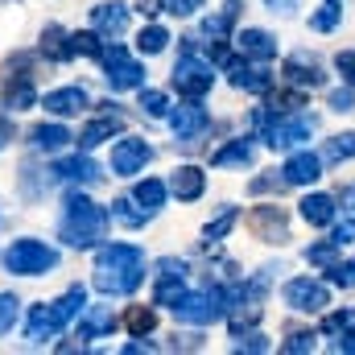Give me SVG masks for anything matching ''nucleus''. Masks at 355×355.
<instances>
[{"label": "nucleus", "mask_w": 355, "mask_h": 355, "mask_svg": "<svg viewBox=\"0 0 355 355\" xmlns=\"http://www.w3.org/2000/svg\"><path fill=\"white\" fill-rule=\"evenodd\" d=\"M145 281V252L132 244H107L95 252V289L107 297L132 293Z\"/></svg>", "instance_id": "nucleus-1"}, {"label": "nucleus", "mask_w": 355, "mask_h": 355, "mask_svg": "<svg viewBox=\"0 0 355 355\" xmlns=\"http://www.w3.org/2000/svg\"><path fill=\"white\" fill-rule=\"evenodd\" d=\"M103 232H107V211L95 207L87 194H71L58 236H62L71 248H91L95 240H103Z\"/></svg>", "instance_id": "nucleus-2"}, {"label": "nucleus", "mask_w": 355, "mask_h": 355, "mask_svg": "<svg viewBox=\"0 0 355 355\" xmlns=\"http://www.w3.org/2000/svg\"><path fill=\"white\" fill-rule=\"evenodd\" d=\"M83 306H87V289L83 285H71L58 302H50V306H37L33 314H29V327H25V339L29 343H46L50 335H58L75 314H83Z\"/></svg>", "instance_id": "nucleus-3"}, {"label": "nucleus", "mask_w": 355, "mask_h": 355, "mask_svg": "<svg viewBox=\"0 0 355 355\" xmlns=\"http://www.w3.org/2000/svg\"><path fill=\"white\" fill-rule=\"evenodd\" d=\"M54 265H58V252L42 240H12L4 248V268L17 277H37V272H50Z\"/></svg>", "instance_id": "nucleus-4"}, {"label": "nucleus", "mask_w": 355, "mask_h": 355, "mask_svg": "<svg viewBox=\"0 0 355 355\" xmlns=\"http://www.w3.org/2000/svg\"><path fill=\"white\" fill-rule=\"evenodd\" d=\"M178 322L190 327H211L215 318H223V293L219 289H202V293H182V302L174 306Z\"/></svg>", "instance_id": "nucleus-5"}, {"label": "nucleus", "mask_w": 355, "mask_h": 355, "mask_svg": "<svg viewBox=\"0 0 355 355\" xmlns=\"http://www.w3.org/2000/svg\"><path fill=\"white\" fill-rule=\"evenodd\" d=\"M257 124L265 128V141L272 149H293V145L310 141V132H314L310 116H289V120H272L268 124V112H257Z\"/></svg>", "instance_id": "nucleus-6"}, {"label": "nucleus", "mask_w": 355, "mask_h": 355, "mask_svg": "<svg viewBox=\"0 0 355 355\" xmlns=\"http://www.w3.org/2000/svg\"><path fill=\"white\" fill-rule=\"evenodd\" d=\"M99 62H103V79L112 83V91H128V87H141L145 71L137 58H128L124 46H112V50H99Z\"/></svg>", "instance_id": "nucleus-7"}, {"label": "nucleus", "mask_w": 355, "mask_h": 355, "mask_svg": "<svg viewBox=\"0 0 355 355\" xmlns=\"http://www.w3.org/2000/svg\"><path fill=\"white\" fill-rule=\"evenodd\" d=\"M327 302H331V293H327L322 281L293 277V281L285 285V306L297 310V314H318V310H327Z\"/></svg>", "instance_id": "nucleus-8"}, {"label": "nucleus", "mask_w": 355, "mask_h": 355, "mask_svg": "<svg viewBox=\"0 0 355 355\" xmlns=\"http://www.w3.org/2000/svg\"><path fill=\"white\" fill-rule=\"evenodd\" d=\"M211 83H215L211 62H202V58H194V54H186L174 67V87L182 91V95H190V99H202V95L211 91Z\"/></svg>", "instance_id": "nucleus-9"}, {"label": "nucleus", "mask_w": 355, "mask_h": 355, "mask_svg": "<svg viewBox=\"0 0 355 355\" xmlns=\"http://www.w3.org/2000/svg\"><path fill=\"white\" fill-rule=\"evenodd\" d=\"M149 157H153V149H149L141 137H124V141H116V149H112V174L116 178L141 174Z\"/></svg>", "instance_id": "nucleus-10"}, {"label": "nucleus", "mask_w": 355, "mask_h": 355, "mask_svg": "<svg viewBox=\"0 0 355 355\" xmlns=\"http://www.w3.org/2000/svg\"><path fill=\"white\" fill-rule=\"evenodd\" d=\"M248 227H252L257 240H265V244H285V240H289V219H285L281 207H257V211L248 215Z\"/></svg>", "instance_id": "nucleus-11"}, {"label": "nucleus", "mask_w": 355, "mask_h": 355, "mask_svg": "<svg viewBox=\"0 0 355 355\" xmlns=\"http://www.w3.org/2000/svg\"><path fill=\"white\" fill-rule=\"evenodd\" d=\"M281 75H285V79H289V83H293V87H322V79H327V75H322V62H318V58H314V54H306V50H297V54H289V58H285V71H281Z\"/></svg>", "instance_id": "nucleus-12"}, {"label": "nucleus", "mask_w": 355, "mask_h": 355, "mask_svg": "<svg viewBox=\"0 0 355 355\" xmlns=\"http://www.w3.org/2000/svg\"><path fill=\"white\" fill-rule=\"evenodd\" d=\"M91 25L103 33V37H120L124 29H128V4H95L91 8Z\"/></svg>", "instance_id": "nucleus-13"}, {"label": "nucleus", "mask_w": 355, "mask_h": 355, "mask_svg": "<svg viewBox=\"0 0 355 355\" xmlns=\"http://www.w3.org/2000/svg\"><path fill=\"white\" fill-rule=\"evenodd\" d=\"M170 128H174L178 141H190V137H198L202 128H207V107H198V103H182L170 112Z\"/></svg>", "instance_id": "nucleus-14"}, {"label": "nucleus", "mask_w": 355, "mask_h": 355, "mask_svg": "<svg viewBox=\"0 0 355 355\" xmlns=\"http://www.w3.org/2000/svg\"><path fill=\"white\" fill-rule=\"evenodd\" d=\"M112 327H116V314H112V306H83V318H79V331H75V339H79V343H87V339L107 335Z\"/></svg>", "instance_id": "nucleus-15"}, {"label": "nucleus", "mask_w": 355, "mask_h": 355, "mask_svg": "<svg viewBox=\"0 0 355 355\" xmlns=\"http://www.w3.org/2000/svg\"><path fill=\"white\" fill-rule=\"evenodd\" d=\"M227 79H232V87L252 91V95H265V91L272 87V75H268V71H252V67L240 62V58L227 62Z\"/></svg>", "instance_id": "nucleus-16"}, {"label": "nucleus", "mask_w": 355, "mask_h": 355, "mask_svg": "<svg viewBox=\"0 0 355 355\" xmlns=\"http://www.w3.org/2000/svg\"><path fill=\"white\" fill-rule=\"evenodd\" d=\"M281 174H285L289 186H310V182L322 178V157H314V153H293Z\"/></svg>", "instance_id": "nucleus-17"}, {"label": "nucleus", "mask_w": 355, "mask_h": 355, "mask_svg": "<svg viewBox=\"0 0 355 355\" xmlns=\"http://www.w3.org/2000/svg\"><path fill=\"white\" fill-rule=\"evenodd\" d=\"M170 190H174L182 202H194V198H202V190H207V174H202L198 166H178L174 178H170Z\"/></svg>", "instance_id": "nucleus-18"}, {"label": "nucleus", "mask_w": 355, "mask_h": 355, "mask_svg": "<svg viewBox=\"0 0 355 355\" xmlns=\"http://www.w3.org/2000/svg\"><path fill=\"white\" fill-rule=\"evenodd\" d=\"M87 103L91 99L83 87H58V91L46 95V112H54V116H79Z\"/></svg>", "instance_id": "nucleus-19"}, {"label": "nucleus", "mask_w": 355, "mask_h": 355, "mask_svg": "<svg viewBox=\"0 0 355 355\" xmlns=\"http://www.w3.org/2000/svg\"><path fill=\"white\" fill-rule=\"evenodd\" d=\"M124 128V120H120V112H107V116H99V120H91L87 128L79 132V145L83 149H95V145H103V141H112L116 132Z\"/></svg>", "instance_id": "nucleus-20"}, {"label": "nucleus", "mask_w": 355, "mask_h": 355, "mask_svg": "<svg viewBox=\"0 0 355 355\" xmlns=\"http://www.w3.org/2000/svg\"><path fill=\"white\" fill-rule=\"evenodd\" d=\"M302 219L310 227H331L335 223V198L331 194H306L302 198Z\"/></svg>", "instance_id": "nucleus-21"}, {"label": "nucleus", "mask_w": 355, "mask_h": 355, "mask_svg": "<svg viewBox=\"0 0 355 355\" xmlns=\"http://www.w3.org/2000/svg\"><path fill=\"white\" fill-rule=\"evenodd\" d=\"M54 178H62V182H99V166L91 162V157H62L58 166H54Z\"/></svg>", "instance_id": "nucleus-22"}, {"label": "nucleus", "mask_w": 355, "mask_h": 355, "mask_svg": "<svg viewBox=\"0 0 355 355\" xmlns=\"http://www.w3.org/2000/svg\"><path fill=\"white\" fill-rule=\"evenodd\" d=\"M67 141H75L62 124H37L33 132H29V145L37 149V153H58V149H67Z\"/></svg>", "instance_id": "nucleus-23"}, {"label": "nucleus", "mask_w": 355, "mask_h": 355, "mask_svg": "<svg viewBox=\"0 0 355 355\" xmlns=\"http://www.w3.org/2000/svg\"><path fill=\"white\" fill-rule=\"evenodd\" d=\"M236 42H240V50H244V58H257V62H268V58L277 54V42L268 37L265 29H244Z\"/></svg>", "instance_id": "nucleus-24"}, {"label": "nucleus", "mask_w": 355, "mask_h": 355, "mask_svg": "<svg viewBox=\"0 0 355 355\" xmlns=\"http://www.w3.org/2000/svg\"><path fill=\"white\" fill-rule=\"evenodd\" d=\"M42 54L50 58V62H67L75 50H71V33L62 29V25H46V33H42Z\"/></svg>", "instance_id": "nucleus-25"}, {"label": "nucleus", "mask_w": 355, "mask_h": 355, "mask_svg": "<svg viewBox=\"0 0 355 355\" xmlns=\"http://www.w3.org/2000/svg\"><path fill=\"white\" fill-rule=\"evenodd\" d=\"M132 198H137V202H141L149 215H157V211H162V202H166V182H157V178H145V182H137Z\"/></svg>", "instance_id": "nucleus-26"}, {"label": "nucleus", "mask_w": 355, "mask_h": 355, "mask_svg": "<svg viewBox=\"0 0 355 355\" xmlns=\"http://www.w3.org/2000/svg\"><path fill=\"white\" fill-rule=\"evenodd\" d=\"M352 157H355V132H339V137H331L327 149H322V162H331V166L352 162Z\"/></svg>", "instance_id": "nucleus-27"}, {"label": "nucleus", "mask_w": 355, "mask_h": 355, "mask_svg": "<svg viewBox=\"0 0 355 355\" xmlns=\"http://www.w3.org/2000/svg\"><path fill=\"white\" fill-rule=\"evenodd\" d=\"M248 162H252V145L248 141H232V145H223L211 157V166H248Z\"/></svg>", "instance_id": "nucleus-28"}, {"label": "nucleus", "mask_w": 355, "mask_h": 355, "mask_svg": "<svg viewBox=\"0 0 355 355\" xmlns=\"http://www.w3.org/2000/svg\"><path fill=\"white\" fill-rule=\"evenodd\" d=\"M112 219H120L124 227H141V223L149 219V211L137 207V198H116V202H112Z\"/></svg>", "instance_id": "nucleus-29"}, {"label": "nucleus", "mask_w": 355, "mask_h": 355, "mask_svg": "<svg viewBox=\"0 0 355 355\" xmlns=\"http://www.w3.org/2000/svg\"><path fill=\"white\" fill-rule=\"evenodd\" d=\"M124 322H128V331H132V335H137V339H145V335H149V331H153V327H157V314H153V310H149V306H132V310H128V318H124Z\"/></svg>", "instance_id": "nucleus-30"}, {"label": "nucleus", "mask_w": 355, "mask_h": 355, "mask_svg": "<svg viewBox=\"0 0 355 355\" xmlns=\"http://www.w3.org/2000/svg\"><path fill=\"white\" fill-rule=\"evenodd\" d=\"M182 293H186L182 277H157V293H153V302H157V306H178Z\"/></svg>", "instance_id": "nucleus-31"}, {"label": "nucleus", "mask_w": 355, "mask_h": 355, "mask_svg": "<svg viewBox=\"0 0 355 355\" xmlns=\"http://www.w3.org/2000/svg\"><path fill=\"white\" fill-rule=\"evenodd\" d=\"M166 42H170V33H166L162 25H149V29H141V33H137L141 54H162V50H166Z\"/></svg>", "instance_id": "nucleus-32"}, {"label": "nucleus", "mask_w": 355, "mask_h": 355, "mask_svg": "<svg viewBox=\"0 0 355 355\" xmlns=\"http://www.w3.org/2000/svg\"><path fill=\"white\" fill-rule=\"evenodd\" d=\"M339 17H343V8H339V0H327L314 17H310V29H318V33H331L335 25H339Z\"/></svg>", "instance_id": "nucleus-33"}, {"label": "nucleus", "mask_w": 355, "mask_h": 355, "mask_svg": "<svg viewBox=\"0 0 355 355\" xmlns=\"http://www.w3.org/2000/svg\"><path fill=\"white\" fill-rule=\"evenodd\" d=\"M46 186H50V178L42 174L37 166H25V170H21V194H25L29 202H33V198H42V190H46Z\"/></svg>", "instance_id": "nucleus-34"}, {"label": "nucleus", "mask_w": 355, "mask_h": 355, "mask_svg": "<svg viewBox=\"0 0 355 355\" xmlns=\"http://www.w3.org/2000/svg\"><path fill=\"white\" fill-rule=\"evenodd\" d=\"M236 219H240V215H236V211L227 207V211H223V215H219L215 223H207V244H219V240H223V236H227V232L236 227Z\"/></svg>", "instance_id": "nucleus-35"}, {"label": "nucleus", "mask_w": 355, "mask_h": 355, "mask_svg": "<svg viewBox=\"0 0 355 355\" xmlns=\"http://www.w3.org/2000/svg\"><path fill=\"white\" fill-rule=\"evenodd\" d=\"M17 314H21V302H17L12 293H0V335H8V331H12Z\"/></svg>", "instance_id": "nucleus-36"}, {"label": "nucleus", "mask_w": 355, "mask_h": 355, "mask_svg": "<svg viewBox=\"0 0 355 355\" xmlns=\"http://www.w3.org/2000/svg\"><path fill=\"white\" fill-rule=\"evenodd\" d=\"M335 252H339V244H335V240H327V244H314V248H306V261H310V265L331 268V265H335Z\"/></svg>", "instance_id": "nucleus-37"}, {"label": "nucleus", "mask_w": 355, "mask_h": 355, "mask_svg": "<svg viewBox=\"0 0 355 355\" xmlns=\"http://www.w3.org/2000/svg\"><path fill=\"white\" fill-rule=\"evenodd\" d=\"M71 50H75V54H87V58H99L103 46H99L95 33H71Z\"/></svg>", "instance_id": "nucleus-38"}, {"label": "nucleus", "mask_w": 355, "mask_h": 355, "mask_svg": "<svg viewBox=\"0 0 355 355\" xmlns=\"http://www.w3.org/2000/svg\"><path fill=\"white\" fill-rule=\"evenodd\" d=\"M236 352H268V343H265V335L261 331H236Z\"/></svg>", "instance_id": "nucleus-39"}, {"label": "nucleus", "mask_w": 355, "mask_h": 355, "mask_svg": "<svg viewBox=\"0 0 355 355\" xmlns=\"http://www.w3.org/2000/svg\"><path fill=\"white\" fill-rule=\"evenodd\" d=\"M289 355H302V352H314V331H293L289 343H285Z\"/></svg>", "instance_id": "nucleus-40"}, {"label": "nucleus", "mask_w": 355, "mask_h": 355, "mask_svg": "<svg viewBox=\"0 0 355 355\" xmlns=\"http://www.w3.org/2000/svg\"><path fill=\"white\" fill-rule=\"evenodd\" d=\"M285 186H289L285 178H272V174H265V178H252V182H248V190H252V194H268V190H277V194H281Z\"/></svg>", "instance_id": "nucleus-41"}, {"label": "nucleus", "mask_w": 355, "mask_h": 355, "mask_svg": "<svg viewBox=\"0 0 355 355\" xmlns=\"http://www.w3.org/2000/svg\"><path fill=\"white\" fill-rule=\"evenodd\" d=\"M141 107L149 116H166V95L162 91H141Z\"/></svg>", "instance_id": "nucleus-42"}, {"label": "nucleus", "mask_w": 355, "mask_h": 355, "mask_svg": "<svg viewBox=\"0 0 355 355\" xmlns=\"http://www.w3.org/2000/svg\"><path fill=\"white\" fill-rule=\"evenodd\" d=\"M327 103H331V112H352V107H355V91L352 87L331 91V99H327Z\"/></svg>", "instance_id": "nucleus-43"}, {"label": "nucleus", "mask_w": 355, "mask_h": 355, "mask_svg": "<svg viewBox=\"0 0 355 355\" xmlns=\"http://www.w3.org/2000/svg\"><path fill=\"white\" fill-rule=\"evenodd\" d=\"M331 285L352 289V285H355V265H331Z\"/></svg>", "instance_id": "nucleus-44"}, {"label": "nucleus", "mask_w": 355, "mask_h": 355, "mask_svg": "<svg viewBox=\"0 0 355 355\" xmlns=\"http://www.w3.org/2000/svg\"><path fill=\"white\" fill-rule=\"evenodd\" d=\"M335 67H339V75L347 79V87H355V50H343V54L335 58Z\"/></svg>", "instance_id": "nucleus-45"}, {"label": "nucleus", "mask_w": 355, "mask_h": 355, "mask_svg": "<svg viewBox=\"0 0 355 355\" xmlns=\"http://www.w3.org/2000/svg\"><path fill=\"white\" fill-rule=\"evenodd\" d=\"M157 277H186V265L178 257H162L157 261Z\"/></svg>", "instance_id": "nucleus-46"}, {"label": "nucleus", "mask_w": 355, "mask_h": 355, "mask_svg": "<svg viewBox=\"0 0 355 355\" xmlns=\"http://www.w3.org/2000/svg\"><path fill=\"white\" fill-rule=\"evenodd\" d=\"M268 107H272V112H293V107H302V91H293V95H272Z\"/></svg>", "instance_id": "nucleus-47"}, {"label": "nucleus", "mask_w": 355, "mask_h": 355, "mask_svg": "<svg viewBox=\"0 0 355 355\" xmlns=\"http://www.w3.org/2000/svg\"><path fill=\"white\" fill-rule=\"evenodd\" d=\"M166 8H170L174 17H190V12L202 8V0H166Z\"/></svg>", "instance_id": "nucleus-48"}, {"label": "nucleus", "mask_w": 355, "mask_h": 355, "mask_svg": "<svg viewBox=\"0 0 355 355\" xmlns=\"http://www.w3.org/2000/svg\"><path fill=\"white\" fill-rule=\"evenodd\" d=\"M331 240H335L339 248H343V244H352V240H355V219H343V223L335 227V236H331Z\"/></svg>", "instance_id": "nucleus-49"}, {"label": "nucleus", "mask_w": 355, "mask_h": 355, "mask_svg": "<svg viewBox=\"0 0 355 355\" xmlns=\"http://www.w3.org/2000/svg\"><path fill=\"white\" fill-rule=\"evenodd\" d=\"M335 352H355V331H339V339L331 343Z\"/></svg>", "instance_id": "nucleus-50"}, {"label": "nucleus", "mask_w": 355, "mask_h": 355, "mask_svg": "<svg viewBox=\"0 0 355 355\" xmlns=\"http://www.w3.org/2000/svg\"><path fill=\"white\" fill-rule=\"evenodd\" d=\"M265 4L272 8V12H285V17H289V12H293V8H297L302 0H265Z\"/></svg>", "instance_id": "nucleus-51"}, {"label": "nucleus", "mask_w": 355, "mask_h": 355, "mask_svg": "<svg viewBox=\"0 0 355 355\" xmlns=\"http://www.w3.org/2000/svg\"><path fill=\"white\" fill-rule=\"evenodd\" d=\"M343 322H347V314H327V322H322V327L335 335V331H343Z\"/></svg>", "instance_id": "nucleus-52"}, {"label": "nucleus", "mask_w": 355, "mask_h": 355, "mask_svg": "<svg viewBox=\"0 0 355 355\" xmlns=\"http://www.w3.org/2000/svg\"><path fill=\"white\" fill-rule=\"evenodd\" d=\"M8 141H12V120H8V116H0V149H4Z\"/></svg>", "instance_id": "nucleus-53"}, {"label": "nucleus", "mask_w": 355, "mask_h": 355, "mask_svg": "<svg viewBox=\"0 0 355 355\" xmlns=\"http://www.w3.org/2000/svg\"><path fill=\"white\" fill-rule=\"evenodd\" d=\"M137 8H141V12H145V17H153V12H157V8H162V0H137Z\"/></svg>", "instance_id": "nucleus-54"}, {"label": "nucleus", "mask_w": 355, "mask_h": 355, "mask_svg": "<svg viewBox=\"0 0 355 355\" xmlns=\"http://www.w3.org/2000/svg\"><path fill=\"white\" fill-rule=\"evenodd\" d=\"M343 202H355V186L352 190H343Z\"/></svg>", "instance_id": "nucleus-55"}, {"label": "nucleus", "mask_w": 355, "mask_h": 355, "mask_svg": "<svg viewBox=\"0 0 355 355\" xmlns=\"http://www.w3.org/2000/svg\"><path fill=\"white\" fill-rule=\"evenodd\" d=\"M4 219H8V215H4V211H0V227H4Z\"/></svg>", "instance_id": "nucleus-56"}]
</instances>
